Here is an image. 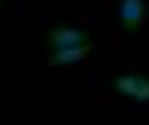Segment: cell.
I'll return each instance as SVG.
<instances>
[{
	"label": "cell",
	"instance_id": "3957f363",
	"mask_svg": "<svg viewBox=\"0 0 149 125\" xmlns=\"http://www.w3.org/2000/svg\"><path fill=\"white\" fill-rule=\"evenodd\" d=\"M86 51H90V42H86V45H72V48H57L54 57H51V63H54V66H63V63H78V60L86 57Z\"/></svg>",
	"mask_w": 149,
	"mask_h": 125
},
{
	"label": "cell",
	"instance_id": "5b68a950",
	"mask_svg": "<svg viewBox=\"0 0 149 125\" xmlns=\"http://www.w3.org/2000/svg\"><path fill=\"white\" fill-rule=\"evenodd\" d=\"M134 98L137 101H149V78H137V90H134Z\"/></svg>",
	"mask_w": 149,
	"mask_h": 125
},
{
	"label": "cell",
	"instance_id": "6da1fadb",
	"mask_svg": "<svg viewBox=\"0 0 149 125\" xmlns=\"http://www.w3.org/2000/svg\"><path fill=\"white\" fill-rule=\"evenodd\" d=\"M116 15H119L125 30H140L143 21H146V3L143 0H119Z\"/></svg>",
	"mask_w": 149,
	"mask_h": 125
},
{
	"label": "cell",
	"instance_id": "277c9868",
	"mask_svg": "<svg viewBox=\"0 0 149 125\" xmlns=\"http://www.w3.org/2000/svg\"><path fill=\"white\" fill-rule=\"evenodd\" d=\"M137 78H140V74H122V78H116V81H113V86H116L122 95H131V98H134V90H137Z\"/></svg>",
	"mask_w": 149,
	"mask_h": 125
},
{
	"label": "cell",
	"instance_id": "7a4b0ae2",
	"mask_svg": "<svg viewBox=\"0 0 149 125\" xmlns=\"http://www.w3.org/2000/svg\"><path fill=\"white\" fill-rule=\"evenodd\" d=\"M48 42L54 48H72V45H86L90 42V36L84 30H74V27H54L48 33Z\"/></svg>",
	"mask_w": 149,
	"mask_h": 125
}]
</instances>
